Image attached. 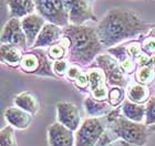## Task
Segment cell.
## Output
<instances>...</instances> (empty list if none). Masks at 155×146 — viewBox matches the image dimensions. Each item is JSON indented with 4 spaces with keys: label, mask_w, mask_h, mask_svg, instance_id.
Masks as SVG:
<instances>
[{
    "label": "cell",
    "mask_w": 155,
    "mask_h": 146,
    "mask_svg": "<svg viewBox=\"0 0 155 146\" xmlns=\"http://www.w3.org/2000/svg\"><path fill=\"white\" fill-rule=\"evenodd\" d=\"M105 128L107 125L102 123L100 117H87L75 131L74 146H97Z\"/></svg>",
    "instance_id": "5b68a950"
},
{
    "label": "cell",
    "mask_w": 155,
    "mask_h": 146,
    "mask_svg": "<svg viewBox=\"0 0 155 146\" xmlns=\"http://www.w3.org/2000/svg\"><path fill=\"white\" fill-rule=\"evenodd\" d=\"M62 2L72 24H84L89 20H97L91 0H62Z\"/></svg>",
    "instance_id": "ba28073f"
},
{
    "label": "cell",
    "mask_w": 155,
    "mask_h": 146,
    "mask_svg": "<svg viewBox=\"0 0 155 146\" xmlns=\"http://www.w3.org/2000/svg\"><path fill=\"white\" fill-rule=\"evenodd\" d=\"M63 37V28L57 26L54 23L47 22L39 33L32 49H43L51 47L52 44L59 42Z\"/></svg>",
    "instance_id": "4fadbf2b"
},
{
    "label": "cell",
    "mask_w": 155,
    "mask_h": 146,
    "mask_svg": "<svg viewBox=\"0 0 155 146\" xmlns=\"http://www.w3.org/2000/svg\"><path fill=\"white\" fill-rule=\"evenodd\" d=\"M48 138L50 146H74L75 134L60 122L48 127Z\"/></svg>",
    "instance_id": "8fae6325"
},
{
    "label": "cell",
    "mask_w": 155,
    "mask_h": 146,
    "mask_svg": "<svg viewBox=\"0 0 155 146\" xmlns=\"http://www.w3.org/2000/svg\"><path fill=\"white\" fill-rule=\"evenodd\" d=\"M122 114L126 118L137 122V123H144L145 121V105L132 102L130 100H125L121 105Z\"/></svg>",
    "instance_id": "e0dca14e"
},
{
    "label": "cell",
    "mask_w": 155,
    "mask_h": 146,
    "mask_svg": "<svg viewBox=\"0 0 155 146\" xmlns=\"http://www.w3.org/2000/svg\"><path fill=\"white\" fill-rule=\"evenodd\" d=\"M49 59L57 61V60H61V59H65V57L68 55V49L62 44L61 41L52 44L51 47H49L48 52H47Z\"/></svg>",
    "instance_id": "cb8c5ba5"
},
{
    "label": "cell",
    "mask_w": 155,
    "mask_h": 146,
    "mask_svg": "<svg viewBox=\"0 0 155 146\" xmlns=\"http://www.w3.org/2000/svg\"><path fill=\"white\" fill-rule=\"evenodd\" d=\"M149 64H150V65H152L153 68H155V53H154V54L151 55V57H150Z\"/></svg>",
    "instance_id": "836d02e7"
},
{
    "label": "cell",
    "mask_w": 155,
    "mask_h": 146,
    "mask_svg": "<svg viewBox=\"0 0 155 146\" xmlns=\"http://www.w3.org/2000/svg\"><path fill=\"white\" fill-rule=\"evenodd\" d=\"M1 61L10 67H18L20 65L22 59V49L13 44L1 43Z\"/></svg>",
    "instance_id": "d6986e66"
},
{
    "label": "cell",
    "mask_w": 155,
    "mask_h": 146,
    "mask_svg": "<svg viewBox=\"0 0 155 146\" xmlns=\"http://www.w3.org/2000/svg\"><path fill=\"white\" fill-rule=\"evenodd\" d=\"M149 130L151 132H155V124H152V125H149Z\"/></svg>",
    "instance_id": "e575fe53"
},
{
    "label": "cell",
    "mask_w": 155,
    "mask_h": 146,
    "mask_svg": "<svg viewBox=\"0 0 155 146\" xmlns=\"http://www.w3.org/2000/svg\"><path fill=\"white\" fill-rule=\"evenodd\" d=\"M135 79L141 84L152 85L155 82V68L150 64L139 67L135 71Z\"/></svg>",
    "instance_id": "7402d4cb"
},
{
    "label": "cell",
    "mask_w": 155,
    "mask_h": 146,
    "mask_svg": "<svg viewBox=\"0 0 155 146\" xmlns=\"http://www.w3.org/2000/svg\"><path fill=\"white\" fill-rule=\"evenodd\" d=\"M63 36L69 40L68 58L73 64L89 65L104 49L92 27L70 23L63 28Z\"/></svg>",
    "instance_id": "7a4b0ae2"
},
{
    "label": "cell",
    "mask_w": 155,
    "mask_h": 146,
    "mask_svg": "<svg viewBox=\"0 0 155 146\" xmlns=\"http://www.w3.org/2000/svg\"><path fill=\"white\" fill-rule=\"evenodd\" d=\"M97 67L103 70L107 76V84L112 86L126 88L129 85V80L126 78V73L123 71L120 62L110 54H100L95 59Z\"/></svg>",
    "instance_id": "52a82bcc"
},
{
    "label": "cell",
    "mask_w": 155,
    "mask_h": 146,
    "mask_svg": "<svg viewBox=\"0 0 155 146\" xmlns=\"http://www.w3.org/2000/svg\"><path fill=\"white\" fill-rule=\"evenodd\" d=\"M136 63L137 62L134 60V59H132L131 57H126L125 59H123L122 61L120 62V64H121V67H122L123 71L125 72L126 74H132V73H134V72L137 70L136 69Z\"/></svg>",
    "instance_id": "f546056e"
},
{
    "label": "cell",
    "mask_w": 155,
    "mask_h": 146,
    "mask_svg": "<svg viewBox=\"0 0 155 146\" xmlns=\"http://www.w3.org/2000/svg\"><path fill=\"white\" fill-rule=\"evenodd\" d=\"M74 84L77 88L79 89H87L90 86V81H89V75H87V71H83L82 73H81L79 76H78L77 79H75L74 81Z\"/></svg>",
    "instance_id": "4dcf8cb0"
},
{
    "label": "cell",
    "mask_w": 155,
    "mask_h": 146,
    "mask_svg": "<svg viewBox=\"0 0 155 146\" xmlns=\"http://www.w3.org/2000/svg\"><path fill=\"white\" fill-rule=\"evenodd\" d=\"M87 75H89V81H90V86L89 88H90L91 92L107 85V83L105 82L107 81V76L104 74L103 70L99 68V67L89 69L87 70Z\"/></svg>",
    "instance_id": "44dd1931"
},
{
    "label": "cell",
    "mask_w": 155,
    "mask_h": 146,
    "mask_svg": "<svg viewBox=\"0 0 155 146\" xmlns=\"http://www.w3.org/2000/svg\"><path fill=\"white\" fill-rule=\"evenodd\" d=\"M97 37L104 49L119 46L149 30V24L131 10L112 9L99 21Z\"/></svg>",
    "instance_id": "6da1fadb"
},
{
    "label": "cell",
    "mask_w": 155,
    "mask_h": 146,
    "mask_svg": "<svg viewBox=\"0 0 155 146\" xmlns=\"http://www.w3.org/2000/svg\"><path fill=\"white\" fill-rule=\"evenodd\" d=\"M35 3L37 13L43 17L47 22L54 23L61 28L70 24L62 0H35Z\"/></svg>",
    "instance_id": "8992f818"
},
{
    "label": "cell",
    "mask_w": 155,
    "mask_h": 146,
    "mask_svg": "<svg viewBox=\"0 0 155 146\" xmlns=\"http://www.w3.org/2000/svg\"><path fill=\"white\" fill-rule=\"evenodd\" d=\"M145 125L155 124V96L150 97V100L145 103Z\"/></svg>",
    "instance_id": "484cf974"
},
{
    "label": "cell",
    "mask_w": 155,
    "mask_h": 146,
    "mask_svg": "<svg viewBox=\"0 0 155 146\" xmlns=\"http://www.w3.org/2000/svg\"><path fill=\"white\" fill-rule=\"evenodd\" d=\"M45 23H47V20L36 12L31 13L21 19V26H22V29L26 34L28 48L33 47L39 33L41 32L42 28L45 27Z\"/></svg>",
    "instance_id": "7c38bea8"
},
{
    "label": "cell",
    "mask_w": 155,
    "mask_h": 146,
    "mask_svg": "<svg viewBox=\"0 0 155 146\" xmlns=\"http://www.w3.org/2000/svg\"><path fill=\"white\" fill-rule=\"evenodd\" d=\"M1 43L13 44L21 49L28 47L26 34L21 26V19L10 18L7 21L1 31Z\"/></svg>",
    "instance_id": "9c48e42d"
},
{
    "label": "cell",
    "mask_w": 155,
    "mask_h": 146,
    "mask_svg": "<svg viewBox=\"0 0 155 146\" xmlns=\"http://www.w3.org/2000/svg\"><path fill=\"white\" fill-rule=\"evenodd\" d=\"M149 126L144 123H137L126 118L124 115L115 120L112 123H107L104 133L97 141V146H107L113 141L122 138L130 143L143 146L149 138Z\"/></svg>",
    "instance_id": "3957f363"
},
{
    "label": "cell",
    "mask_w": 155,
    "mask_h": 146,
    "mask_svg": "<svg viewBox=\"0 0 155 146\" xmlns=\"http://www.w3.org/2000/svg\"><path fill=\"white\" fill-rule=\"evenodd\" d=\"M152 86H153V89H154V92H155V82L152 84Z\"/></svg>",
    "instance_id": "d590c367"
},
{
    "label": "cell",
    "mask_w": 155,
    "mask_h": 146,
    "mask_svg": "<svg viewBox=\"0 0 155 146\" xmlns=\"http://www.w3.org/2000/svg\"><path fill=\"white\" fill-rule=\"evenodd\" d=\"M125 94L126 92L124 90V88H121V86H112L110 89V92H109L107 102L113 107H117L125 101V99H124Z\"/></svg>",
    "instance_id": "603a6c76"
},
{
    "label": "cell",
    "mask_w": 155,
    "mask_h": 146,
    "mask_svg": "<svg viewBox=\"0 0 155 146\" xmlns=\"http://www.w3.org/2000/svg\"><path fill=\"white\" fill-rule=\"evenodd\" d=\"M20 67L26 73H32L43 76H54L52 64L48 54L42 49H33L22 55Z\"/></svg>",
    "instance_id": "277c9868"
},
{
    "label": "cell",
    "mask_w": 155,
    "mask_h": 146,
    "mask_svg": "<svg viewBox=\"0 0 155 146\" xmlns=\"http://www.w3.org/2000/svg\"><path fill=\"white\" fill-rule=\"evenodd\" d=\"M141 44H142V50L144 53L149 55L155 53V36L150 34L149 37H146L145 39L143 40Z\"/></svg>",
    "instance_id": "f1b7e54d"
},
{
    "label": "cell",
    "mask_w": 155,
    "mask_h": 146,
    "mask_svg": "<svg viewBox=\"0 0 155 146\" xmlns=\"http://www.w3.org/2000/svg\"><path fill=\"white\" fill-rule=\"evenodd\" d=\"M57 116L58 122L69 127L73 132H75L81 125L80 111L74 104L70 102L57 103Z\"/></svg>",
    "instance_id": "30bf717a"
},
{
    "label": "cell",
    "mask_w": 155,
    "mask_h": 146,
    "mask_svg": "<svg viewBox=\"0 0 155 146\" xmlns=\"http://www.w3.org/2000/svg\"><path fill=\"white\" fill-rule=\"evenodd\" d=\"M15 127L11 125H7L0 132V138H1V146H18L16 136H15Z\"/></svg>",
    "instance_id": "d4e9b609"
},
{
    "label": "cell",
    "mask_w": 155,
    "mask_h": 146,
    "mask_svg": "<svg viewBox=\"0 0 155 146\" xmlns=\"http://www.w3.org/2000/svg\"><path fill=\"white\" fill-rule=\"evenodd\" d=\"M7 6L10 18L22 19L36 11L35 0H8Z\"/></svg>",
    "instance_id": "9a60e30c"
},
{
    "label": "cell",
    "mask_w": 155,
    "mask_h": 146,
    "mask_svg": "<svg viewBox=\"0 0 155 146\" xmlns=\"http://www.w3.org/2000/svg\"><path fill=\"white\" fill-rule=\"evenodd\" d=\"M124 46H125L126 53L129 54V57L134 59L135 61L143 53L142 44H141V42H139V41H131V42L126 43V44H124Z\"/></svg>",
    "instance_id": "83f0119b"
},
{
    "label": "cell",
    "mask_w": 155,
    "mask_h": 146,
    "mask_svg": "<svg viewBox=\"0 0 155 146\" xmlns=\"http://www.w3.org/2000/svg\"><path fill=\"white\" fill-rule=\"evenodd\" d=\"M150 88L139 82L131 83L126 86V96L130 101L139 104H144L150 100Z\"/></svg>",
    "instance_id": "ac0fdd59"
},
{
    "label": "cell",
    "mask_w": 155,
    "mask_h": 146,
    "mask_svg": "<svg viewBox=\"0 0 155 146\" xmlns=\"http://www.w3.org/2000/svg\"><path fill=\"white\" fill-rule=\"evenodd\" d=\"M15 104H16V106L22 109L32 115H36L39 110V103L37 97L28 91L21 92L17 95L15 97Z\"/></svg>",
    "instance_id": "ffe728a7"
},
{
    "label": "cell",
    "mask_w": 155,
    "mask_h": 146,
    "mask_svg": "<svg viewBox=\"0 0 155 146\" xmlns=\"http://www.w3.org/2000/svg\"><path fill=\"white\" fill-rule=\"evenodd\" d=\"M107 146H141V145L130 143V142H127V141H124V140H122V138H119V140L113 141L112 143L107 144Z\"/></svg>",
    "instance_id": "d6a6232c"
},
{
    "label": "cell",
    "mask_w": 155,
    "mask_h": 146,
    "mask_svg": "<svg viewBox=\"0 0 155 146\" xmlns=\"http://www.w3.org/2000/svg\"><path fill=\"white\" fill-rule=\"evenodd\" d=\"M85 112L90 117H103L107 116L113 106L107 101H97L92 96H87L84 100Z\"/></svg>",
    "instance_id": "2e32d148"
},
{
    "label": "cell",
    "mask_w": 155,
    "mask_h": 146,
    "mask_svg": "<svg viewBox=\"0 0 155 146\" xmlns=\"http://www.w3.org/2000/svg\"><path fill=\"white\" fill-rule=\"evenodd\" d=\"M82 70H81L80 65L78 64H73V63H71V65H70V68H69L68 72H67V78L69 79V80H72V81H74L75 79L79 76V75L82 73Z\"/></svg>",
    "instance_id": "1f68e13d"
},
{
    "label": "cell",
    "mask_w": 155,
    "mask_h": 146,
    "mask_svg": "<svg viewBox=\"0 0 155 146\" xmlns=\"http://www.w3.org/2000/svg\"><path fill=\"white\" fill-rule=\"evenodd\" d=\"M5 118L8 123L18 130H26L32 122V114L28 113L18 106L8 107L5 111Z\"/></svg>",
    "instance_id": "5bb4252c"
},
{
    "label": "cell",
    "mask_w": 155,
    "mask_h": 146,
    "mask_svg": "<svg viewBox=\"0 0 155 146\" xmlns=\"http://www.w3.org/2000/svg\"><path fill=\"white\" fill-rule=\"evenodd\" d=\"M71 65V62L67 60V59H61V60H57L52 63V70L53 73L58 76H64L67 75L69 68Z\"/></svg>",
    "instance_id": "4316f807"
}]
</instances>
